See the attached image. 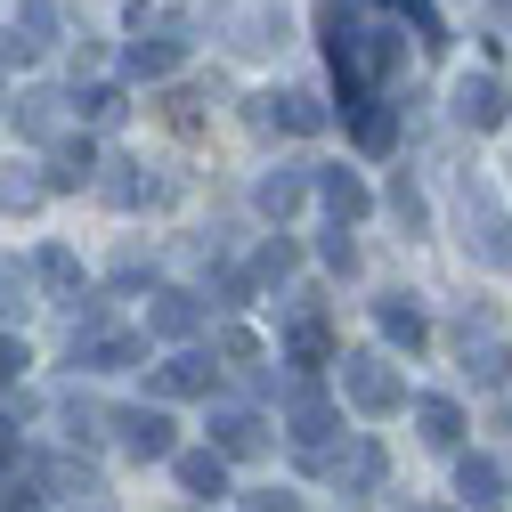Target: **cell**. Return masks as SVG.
<instances>
[{"label": "cell", "instance_id": "1", "mask_svg": "<svg viewBox=\"0 0 512 512\" xmlns=\"http://www.w3.org/2000/svg\"><path fill=\"white\" fill-rule=\"evenodd\" d=\"M456 212H464V252L480 269H512V212L496 204V187L480 171L456 179Z\"/></svg>", "mask_w": 512, "mask_h": 512}, {"label": "cell", "instance_id": "2", "mask_svg": "<svg viewBox=\"0 0 512 512\" xmlns=\"http://www.w3.org/2000/svg\"><path fill=\"white\" fill-rule=\"evenodd\" d=\"M66 358H74L82 374H122V366H139V358H147V334H131V326H114L106 309H90V317H74Z\"/></svg>", "mask_w": 512, "mask_h": 512}, {"label": "cell", "instance_id": "3", "mask_svg": "<svg viewBox=\"0 0 512 512\" xmlns=\"http://www.w3.org/2000/svg\"><path fill=\"white\" fill-rule=\"evenodd\" d=\"M334 366H342V399H350L358 415H399L407 382H399V366L382 358V350H342Z\"/></svg>", "mask_w": 512, "mask_h": 512}, {"label": "cell", "instance_id": "4", "mask_svg": "<svg viewBox=\"0 0 512 512\" xmlns=\"http://www.w3.org/2000/svg\"><path fill=\"white\" fill-rule=\"evenodd\" d=\"M285 366H293V382H317V366H334V326L317 301L285 309Z\"/></svg>", "mask_w": 512, "mask_h": 512}, {"label": "cell", "instance_id": "5", "mask_svg": "<svg viewBox=\"0 0 512 512\" xmlns=\"http://www.w3.org/2000/svg\"><path fill=\"white\" fill-rule=\"evenodd\" d=\"M57 33H66L57 0H17V25L0 33V66H33V57H49V49H57Z\"/></svg>", "mask_w": 512, "mask_h": 512}, {"label": "cell", "instance_id": "6", "mask_svg": "<svg viewBox=\"0 0 512 512\" xmlns=\"http://www.w3.org/2000/svg\"><path fill=\"white\" fill-rule=\"evenodd\" d=\"M285 431L309 447V456H317V447H334V431H342V407L326 399V391H317V382H293V391H285Z\"/></svg>", "mask_w": 512, "mask_h": 512}, {"label": "cell", "instance_id": "7", "mask_svg": "<svg viewBox=\"0 0 512 512\" xmlns=\"http://www.w3.org/2000/svg\"><path fill=\"white\" fill-rule=\"evenodd\" d=\"M447 114H456L464 131H504V122H512V90L496 74H464L456 98H447Z\"/></svg>", "mask_w": 512, "mask_h": 512}, {"label": "cell", "instance_id": "8", "mask_svg": "<svg viewBox=\"0 0 512 512\" xmlns=\"http://www.w3.org/2000/svg\"><path fill=\"white\" fill-rule=\"evenodd\" d=\"M317 464H326V472L342 480V496H374V488H382V472H391V456H382L374 439H350V447H317Z\"/></svg>", "mask_w": 512, "mask_h": 512}, {"label": "cell", "instance_id": "9", "mask_svg": "<svg viewBox=\"0 0 512 512\" xmlns=\"http://www.w3.org/2000/svg\"><path fill=\"white\" fill-rule=\"evenodd\" d=\"M114 431H122V447H131L139 464H171L179 456V439H171V415L163 407H122V415H106Z\"/></svg>", "mask_w": 512, "mask_h": 512}, {"label": "cell", "instance_id": "10", "mask_svg": "<svg viewBox=\"0 0 512 512\" xmlns=\"http://www.w3.org/2000/svg\"><path fill=\"white\" fill-rule=\"evenodd\" d=\"M252 122H261V131L309 139V131H326V98H309V90H269V98H252Z\"/></svg>", "mask_w": 512, "mask_h": 512}, {"label": "cell", "instance_id": "11", "mask_svg": "<svg viewBox=\"0 0 512 512\" xmlns=\"http://www.w3.org/2000/svg\"><path fill=\"white\" fill-rule=\"evenodd\" d=\"M269 447V415H252V407H212V456L236 464V456H261Z\"/></svg>", "mask_w": 512, "mask_h": 512}, {"label": "cell", "instance_id": "12", "mask_svg": "<svg viewBox=\"0 0 512 512\" xmlns=\"http://www.w3.org/2000/svg\"><path fill=\"white\" fill-rule=\"evenodd\" d=\"M309 187H317V204L334 212V228H358V220L374 212V196H366V179H358V171H342V163H326V171H309Z\"/></svg>", "mask_w": 512, "mask_h": 512}, {"label": "cell", "instance_id": "13", "mask_svg": "<svg viewBox=\"0 0 512 512\" xmlns=\"http://www.w3.org/2000/svg\"><path fill=\"white\" fill-rule=\"evenodd\" d=\"M456 358H464V382H472V391H504V382H512L504 334H456Z\"/></svg>", "mask_w": 512, "mask_h": 512}, {"label": "cell", "instance_id": "14", "mask_svg": "<svg viewBox=\"0 0 512 512\" xmlns=\"http://www.w3.org/2000/svg\"><path fill=\"white\" fill-rule=\"evenodd\" d=\"M98 196H106L114 212H139V204H163V196H171V179H155L147 163H106Z\"/></svg>", "mask_w": 512, "mask_h": 512}, {"label": "cell", "instance_id": "15", "mask_svg": "<svg viewBox=\"0 0 512 512\" xmlns=\"http://www.w3.org/2000/svg\"><path fill=\"white\" fill-rule=\"evenodd\" d=\"M212 358H196V350H171L163 366H155V399H212Z\"/></svg>", "mask_w": 512, "mask_h": 512}, {"label": "cell", "instance_id": "16", "mask_svg": "<svg viewBox=\"0 0 512 512\" xmlns=\"http://www.w3.org/2000/svg\"><path fill=\"white\" fill-rule=\"evenodd\" d=\"M66 90H25L17 106H9V122H17V139H66Z\"/></svg>", "mask_w": 512, "mask_h": 512}, {"label": "cell", "instance_id": "17", "mask_svg": "<svg viewBox=\"0 0 512 512\" xmlns=\"http://www.w3.org/2000/svg\"><path fill=\"white\" fill-rule=\"evenodd\" d=\"M196 326H204V301H196V293H179V285H163V293L147 301V334H155V342H187Z\"/></svg>", "mask_w": 512, "mask_h": 512}, {"label": "cell", "instance_id": "18", "mask_svg": "<svg viewBox=\"0 0 512 512\" xmlns=\"http://www.w3.org/2000/svg\"><path fill=\"white\" fill-rule=\"evenodd\" d=\"M90 179H98V147L90 139H57L49 147V171H41L49 196H74V187H90Z\"/></svg>", "mask_w": 512, "mask_h": 512}, {"label": "cell", "instance_id": "19", "mask_svg": "<svg viewBox=\"0 0 512 512\" xmlns=\"http://www.w3.org/2000/svg\"><path fill=\"white\" fill-rule=\"evenodd\" d=\"M374 326H382V342H399L407 358H415V350L431 342V326H423V309H415L407 293H382V301H374Z\"/></svg>", "mask_w": 512, "mask_h": 512}, {"label": "cell", "instance_id": "20", "mask_svg": "<svg viewBox=\"0 0 512 512\" xmlns=\"http://www.w3.org/2000/svg\"><path fill=\"white\" fill-rule=\"evenodd\" d=\"M171 472H179V488L196 496V504H212V496H228V464L212 456V447H179V456H171Z\"/></svg>", "mask_w": 512, "mask_h": 512}, {"label": "cell", "instance_id": "21", "mask_svg": "<svg viewBox=\"0 0 512 512\" xmlns=\"http://www.w3.org/2000/svg\"><path fill=\"white\" fill-rule=\"evenodd\" d=\"M456 496H464V512H496L504 504V472L488 456H456Z\"/></svg>", "mask_w": 512, "mask_h": 512}, {"label": "cell", "instance_id": "22", "mask_svg": "<svg viewBox=\"0 0 512 512\" xmlns=\"http://www.w3.org/2000/svg\"><path fill=\"white\" fill-rule=\"evenodd\" d=\"M301 196H309V171L301 163H277V171H261V187H252V204H261L269 220H285Z\"/></svg>", "mask_w": 512, "mask_h": 512}, {"label": "cell", "instance_id": "23", "mask_svg": "<svg viewBox=\"0 0 512 512\" xmlns=\"http://www.w3.org/2000/svg\"><path fill=\"white\" fill-rule=\"evenodd\" d=\"M350 139H358L366 155H391V147H399V106H382V98H366V106L350 114Z\"/></svg>", "mask_w": 512, "mask_h": 512}, {"label": "cell", "instance_id": "24", "mask_svg": "<svg viewBox=\"0 0 512 512\" xmlns=\"http://www.w3.org/2000/svg\"><path fill=\"white\" fill-rule=\"evenodd\" d=\"M179 57H187L179 33H147V41H131V74L139 82H163V74H179Z\"/></svg>", "mask_w": 512, "mask_h": 512}, {"label": "cell", "instance_id": "25", "mask_svg": "<svg viewBox=\"0 0 512 512\" xmlns=\"http://www.w3.org/2000/svg\"><path fill=\"white\" fill-rule=\"evenodd\" d=\"M33 285H49L57 301H82V261H74L66 244H49L41 261H33Z\"/></svg>", "mask_w": 512, "mask_h": 512}, {"label": "cell", "instance_id": "26", "mask_svg": "<svg viewBox=\"0 0 512 512\" xmlns=\"http://www.w3.org/2000/svg\"><path fill=\"white\" fill-rule=\"evenodd\" d=\"M277 41H285V17H277V9H244V17H236V49H244V57H269Z\"/></svg>", "mask_w": 512, "mask_h": 512}, {"label": "cell", "instance_id": "27", "mask_svg": "<svg viewBox=\"0 0 512 512\" xmlns=\"http://www.w3.org/2000/svg\"><path fill=\"white\" fill-rule=\"evenodd\" d=\"M415 423H423L431 447H456V439H464V407H456V399H415Z\"/></svg>", "mask_w": 512, "mask_h": 512}, {"label": "cell", "instance_id": "28", "mask_svg": "<svg viewBox=\"0 0 512 512\" xmlns=\"http://www.w3.org/2000/svg\"><path fill=\"white\" fill-rule=\"evenodd\" d=\"M391 220H399L407 236H423V228H431V204H423V187H415V171H399V179H391Z\"/></svg>", "mask_w": 512, "mask_h": 512}, {"label": "cell", "instance_id": "29", "mask_svg": "<svg viewBox=\"0 0 512 512\" xmlns=\"http://www.w3.org/2000/svg\"><path fill=\"white\" fill-rule=\"evenodd\" d=\"M25 309H33V269L25 261H0V326H17Z\"/></svg>", "mask_w": 512, "mask_h": 512}, {"label": "cell", "instance_id": "30", "mask_svg": "<svg viewBox=\"0 0 512 512\" xmlns=\"http://www.w3.org/2000/svg\"><path fill=\"white\" fill-rule=\"evenodd\" d=\"M122 114H131V98H122L114 82H90V90H82V122H90V131H114Z\"/></svg>", "mask_w": 512, "mask_h": 512}, {"label": "cell", "instance_id": "31", "mask_svg": "<svg viewBox=\"0 0 512 512\" xmlns=\"http://www.w3.org/2000/svg\"><path fill=\"white\" fill-rule=\"evenodd\" d=\"M33 488H57V496H98V472L90 464H74V456H57V464H41V480Z\"/></svg>", "mask_w": 512, "mask_h": 512}, {"label": "cell", "instance_id": "32", "mask_svg": "<svg viewBox=\"0 0 512 512\" xmlns=\"http://www.w3.org/2000/svg\"><path fill=\"white\" fill-rule=\"evenodd\" d=\"M293 269H301V252H293L285 236H269V244H261V261H252V285H285Z\"/></svg>", "mask_w": 512, "mask_h": 512}, {"label": "cell", "instance_id": "33", "mask_svg": "<svg viewBox=\"0 0 512 512\" xmlns=\"http://www.w3.org/2000/svg\"><path fill=\"white\" fill-rule=\"evenodd\" d=\"M41 196H49V187H41L33 171H9V179H0V212H41Z\"/></svg>", "mask_w": 512, "mask_h": 512}, {"label": "cell", "instance_id": "34", "mask_svg": "<svg viewBox=\"0 0 512 512\" xmlns=\"http://www.w3.org/2000/svg\"><path fill=\"white\" fill-rule=\"evenodd\" d=\"M391 9L423 33V49H447V25H439V9H431V0H391Z\"/></svg>", "mask_w": 512, "mask_h": 512}, {"label": "cell", "instance_id": "35", "mask_svg": "<svg viewBox=\"0 0 512 512\" xmlns=\"http://www.w3.org/2000/svg\"><path fill=\"white\" fill-rule=\"evenodd\" d=\"M220 358H228L236 374H261V342H252L244 326H228V334H220Z\"/></svg>", "mask_w": 512, "mask_h": 512}, {"label": "cell", "instance_id": "36", "mask_svg": "<svg viewBox=\"0 0 512 512\" xmlns=\"http://www.w3.org/2000/svg\"><path fill=\"white\" fill-rule=\"evenodd\" d=\"M317 252H326L334 277H358V244H350V228H326V244H317Z\"/></svg>", "mask_w": 512, "mask_h": 512}, {"label": "cell", "instance_id": "37", "mask_svg": "<svg viewBox=\"0 0 512 512\" xmlns=\"http://www.w3.org/2000/svg\"><path fill=\"white\" fill-rule=\"evenodd\" d=\"M33 504H41V488H33V480H17V472L0 480V512H33Z\"/></svg>", "mask_w": 512, "mask_h": 512}, {"label": "cell", "instance_id": "38", "mask_svg": "<svg viewBox=\"0 0 512 512\" xmlns=\"http://www.w3.org/2000/svg\"><path fill=\"white\" fill-rule=\"evenodd\" d=\"M25 366H33V358H25V342H17V334H0V382H17Z\"/></svg>", "mask_w": 512, "mask_h": 512}, {"label": "cell", "instance_id": "39", "mask_svg": "<svg viewBox=\"0 0 512 512\" xmlns=\"http://www.w3.org/2000/svg\"><path fill=\"white\" fill-rule=\"evenodd\" d=\"M244 512H301V496H293V488H261Z\"/></svg>", "mask_w": 512, "mask_h": 512}, {"label": "cell", "instance_id": "40", "mask_svg": "<svg viewBox=\"0 0 512 512\" xmlns=\"http://www.w3.org/2000/svg\"><path fill=\"white\" fill-rule=\"evenodd\" d=\"M244 301H252V277L228 269V277H220V309H244Z\"/></svg>", "mask_w": 512, "mask_h": 512}, {"label": "cell", "instance_id": "41", "mask_svg": "<svg viewBox=\"0 0 512 512\" xmlns=\"http://www.w3.org/2000/svg\"><path fill=\"white\" fill-rule=\"evenodd\" d=\"M9 464H17V423L0 415V472H9Z\"/></svg>", "mask_w": 512, "mask_h": 512}, {"label": "cell", "instance_id": "42", "mask_svg": "<svg viewBox=\"0 0 512 512\" xmlns=\"http://www.w3.org/2000/svg\"><path fill=\"white\" fill-rule=\"evenodd\" d=\"M407 512H423V504H407Z\"/></svg>", "mask_w": 512, "mask_h": 512}]
</instances>
